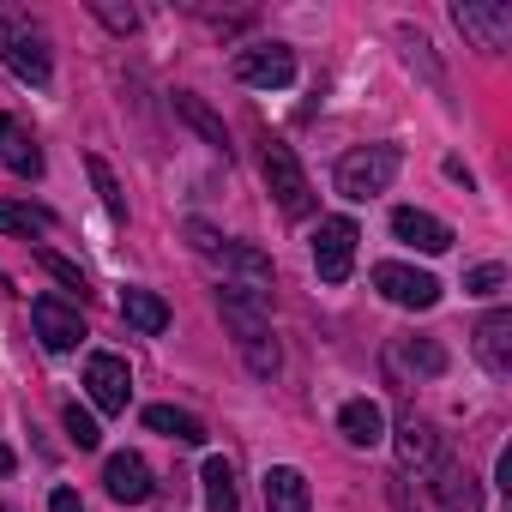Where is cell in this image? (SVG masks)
<instances>
[{
  "mask_svg": "<svg viewBox=\"0 0 512 512\" xmlns=\"http://www.w3.org/2000/svg\"><path fill=\"white\" fill-rule=\"evenodd\" d=\"M392 235L416 253H446L452 247V223H440L434 211H416V205H398L392 211Z\"/></svg>",
  "mask_w": 512,
  "mask_h": 512,
  "instance_id": "12",
  "label": "cell"
},
{
  "mask_svg": "<svg viewBox=\"0 0 512 512\" xmlns=\"http://www.w3.org/2000/svg\"><path fill=\"white\" fill-rule=\"evenodd\" d=\"M175 115H181V121H187V127H193V133H199L211 151H223V157H229V133H223V121L205 109V97H193V91H175Z\"/></svg>",
  "mask_w": 512,
  "mask_h": 512,
  "instance_id": "22",
  "label": "cell"
},
{
  "mask_svg": "<svg viewBox=\"0 0 512 512\" xmlns=\"http://www.w3.org/2000/svg\"><path fill=\"white\" fill-rule=\"evenodd\" d=\"M476 356H482V368H488L494 380L512 374V314H506V308L482 314V326H476Z\"/></svg>",
  "mask_w": 512,
  "mask_h": 512,
  "instance_id": "16",
  "label": "cell"
},
{
  "mask_svg": "<svg viewBox=\"0 0 512 512\" xmlns=\"http://www.w3.org/2000/svg\"><path fill=\"white\" fill-rule=\"evenodd\" d=\"M217 314H223V326H229L247 374L253 380H272L278 374V338H272V320H266V296H253L241 284H223L217 290Z\"/></svg>",
  "mask_w": 512,
  "mask_h": 512,
  "instance_id": "1",
  "label": "cell"
},
{
  "mask_svg": "<svg viewBox=\"0 0 512 512\" xmlns=\"http://www.w3.org/2000/svg\"><path fill=\"white\" fill-rule=\"evenodd\" d=\"M314 494H308V476L296 464H272L266 470V512H308Z\"/></svg>",
  "mask_w": 512,
  "mask_h": 512,
  "instance_id": "18",
  "label": "cell"
},
{
  "mask_svg": "<svg viewBox=\"0 0 512 512\" xmlns=\"http://www.w3.org/2000/svg\"><path fill=\"white\" fill-rule=\"evenodd\" d=\"M464 290H470V296H494V290H506V266H476V272H464Z\"/></svg>",
  "mask_w": 512,
  "mask_h": 512,
  "instance_id": "31",
  "label": "cell"
},
{
  "mask_svg": "<svg viewBox=\"0 0 512 512\" xmlns=\"http://www.w3.org/2000/svg\"><path fill=\"white\" fill-rule=\"evenodd\" d=\"M0 61L7 73H19L25 85H49V37L13 13H0Z\"/></svg>",
  "mask_w": 512,
  "mask_h": 512,
  "instance_id": "5",
  "label": "cell"
},
{
  "mask_svg": "<svg viewBox=\"0 0 512 512\" xmlns=\"http://www.w3.org/2000/svg\"><path fill=\"white\" fill-rule=\"evenodd\" d=\"M181 235H187V247L199 253V260H211V266H223L229 278H241V290H253V296H266L272 290V260L260 247H247V241H229V235H217L211 223H181Z\"/></svg>",
  "mask_w": 512,
  "mask_h": 512,
  "instance_id": "2",
  "label": "cell"
},
{
  "mask_svg": "<svg viewBox=\"0 0 512 512\" xmlns=\"http://www.w3.org/2000/svg\"><path fill=\"white\" fill-rule=\"evenodd\" d=\"M374 290H380L386 302H398V308H416V314L440 302V278H434V272H416V266H398V260L374 266Z\"/></svg>",
  "mask_w": 512,
  "mask_h": 512,
  "instance_id": "9",
  "label": "cell"
},
{
  "mask_svg": "<svg viewBox=\"0 0 512 512\" xmlns=\"http://www.w3.org/2000/svg\"><path fill=\"white\" fill-rule=\"evenodd\" d=\"M49 229V211H31V205H7L0 199V235H37Z\"/></svg>",
  "mask_w": 512,
  "mask_h": 512,
  "instance_id": "27",
  "label": "cell"
},
{
  "mask_svg": "<svg viewBox=\"0 0 512 512\" xmlns=\"http://www.w3.org/2000/svg\"><path fill=\"white\" fill-rule=\"evenodd\" d=\"M440 458H446L440 434H434L422 416H404V422H398V464H404V470H416V476H434V470H440Z\"/></svg>",
  "mask_w": 512,
  "mask_h": 512,
  "instance_id": "13",
  "label": "cell"
},
{
  "mask_svg": "<svg viewBox=\"0 0 512 512\" xmlns=\"http://www.w3.org/2000/svg\"><path fill=\"white\" fill-rule=\"evenodd\" d=\"M85 169H91V181H97V193H103V211L121 223V217H127V199H121V181H115V169H109L103 157H85Z\"/></svg>",
  "mask_w": 512,
  "mask_h": 512,
  "instance_id": "26",
  "label": "cell"
},
{
  "mask_svg": "<svg viewBox=\"0 0 512 512\" xmlns=\"http://www.w3.org/2000/svg\"><path fill=\"white\" fill-rule=\"evenodd\" d=\"M235 79L241 85H260V91H284L296 79V55L284 43H253V49H235Z\"/></svg>",
  "mask_w": 512,
  "mask_h": 512,
  "instance_id": "8",
  "label": "cell"
},
{
  "mask_svg": "<svg viewBox=\"0 0 512 512\" xmlns=\"http://www.w3.org/2000/svg\"><path fill=\"white\" fill-rule=\"evenodd\" d=\"M121 320H127L133 332L157 338V332H169V302L151 296V290H127V296H121Z\"/></svg>",
  "mask_w": 512,
  "mask_h": 512,
  "instance_id": "20",
  "label": "cell"
},
{
  "mask_svg": "<svg viewBox=\"0 0 512 512\" xmlns=\"http://www.w3.org/2000/svg\"><path fill=\"white\" fill-rule=\"evenodd\" d=\"M103 488H109V500L139 506V500H151V464H145L139 452H115V458L103 464Z\"/></svg>",
  "mask_w": 512,
  "mask_h": 512,
  "instance_id": "14",
  "label": "cell"
},
{
  "mask_svg": "<svg viewBox=\"0 0 512 512\" xmlns=\"http://www.w3.org/2000/svg\"><path fill=\"white\" fill-rule=\"evenodd\" d=\"M37 266H43V272H49L61 290H79V296H85V272L67 260V253H55V247H37Z\"/></svg>",
  "mask_w": 512,
  "mask_h": 512,
  "instance_id": "28",
  "label": "cell"
},
{
  "mask_svg": "<svg viewBox=\"0 0 512 512\" xmlns=\"http://www.w3.org/2000/svg\"><path fill=\"white\" fill-rule=\"evenodd\" d=\"M452 25H458L476 49H488V55H500V49L512 43V7H506V0H458V7H452Z\"/></svg>",
  "mask_w": 512,
  "mask_h": 512,
  "instance_id": "6",
  "label": "cell"
},
{
  "mask_svg": "<svg viewBox=\"0 0 512 512\" xmlns=\"http://www.w3.org/2000/svg\"><path fill=\"white\" fill-rule=\"evenodd\" d=\"M386 362H392V368H398V362H410L416 374L440 380V374H446V344H434V338H404V344H392V350H386Z\"/></svg>",
  "mask_w": 512,
  "mask_h": 512,
  "instance_id": "24",
  "label": "cell"
},
{
  "mask_svg": "<svg viewBox=\"0 0 512 512\" xmlns=\"http://www.w3.org/2000/svg\"><path fill=\"white\" fill-rule=\"evenodd\" d=\"M0 476H13V452L7 446H0Z\"/></svg>",
  "mask_w": 512,
  "mask_h": 512,
  "instance_id": "33",
  "label": "cell"
},
{
  "mask_svg": "<svg viewBox=\"0 0 512 512\" xmlns=\"http://www.w3.org/2000/svg\"><path fill=\"white\" fill-rule=\"evenodd\" d=\"M145 428H151V434H169V440H181V446H205V422H199L193 410H175V404H151V410H145Z\"/></svg>",
  "mask_w": 512,
  "mask_h": 512,
  "instance_id": "21",
  "label": "cell"
},
{
  "mask_svg": "<svg viewBox=\"0 0 512 512\" xmlns=\"http://www.w3.org/2000/svg\"><path fill=\"white\" fill-rule=\"evenodd\" d=\"M91 13H97L115 37H133V31H139V13H133V7H115V0H91Z\"/></svg>",
  "mask_w": 512,
  "mask_h": 512,
  "instance_id": "30",
  "label": "cell"
},
{
  "mask_svg": "<svg viewBox=\"0 0 512 512\" xmlns=\"http://www.w3.org/2000/svg\"><path fill=\"white\" fill-rule=\"evenodd\" d=\"M49 512H85V500H79L73 488H55V494H49Z\"/></svg>",
  "mask_w": 512,
  "mask_h": 512,
  "instance_id": "32",
  "label": "cell"
},
{
  "mask_svg": "<svg viewBox=\"0 0 512 512\" xmlns=\"http://www.w3.org/2000/svg\"><path fill=\"white\" fill-rule=\"evenodd\" d=\"M61 422H67V434H73V446H79V452H91V446L103 440L97 416H91V410H79V404H67V416H61Z\"/></svg>",
  "mask_w": 512,
  "mask_h": 512,
  "instance_id": "29",
  "label": "cell"
},
{
  "mask_svg": "<svg viewBox=\"0 0 512 512\" xmlns=\"http://www.w3.org/2000/svg\"><path fill=\"white\" fill-rule=\"evenodd\" d=\"M0 163L13 175H25V181L43 175V151H37V139H31V127L19 115H0Z\"/></svg>",
  "mask_w": 512,
  "mask_h": 512,
  "instance_id": "17",
  "label": "cell"
},
{
  "mask_svg": "<svg viewBox=\"0 0 512 512\" xmlns=\"http://www.w3.org/2000/svg\"><path fill=\"white\" fill-rule=\"evenodd\" d=\"M85 392H91V404H97L103 416H121L127 398H133V374H127V362L109 356V350H97V356L85 362Z\"/></svg>",
  "mask_w": 512,
  "mask_h": 512,
  "instance_id": "11",
  "label": "cell"
},
{
  "mask_svg": "<svg viewBox=\"0 0 512 512\" xmlns=\"http://www.w3.org/2000/svg\"><path fill=\"white\" fill-rule=\"evenodd\" d=\"M428 488H434V506H440V512H482L476 476H470L464 464H452V458H440V470L428 476Z\"/></svg>",
  "mask_w": 512,
  "mask_h": 512,
  "instance_id": "15",
  "label": "cell"
},
{
  "mask_svg": "<svg viewBox=\"0 0 512 512\" xmlns=\"http://www.w3.org/2000/svg\"><path fill=\"white\" fill-rule=\"evenodd\" d=\"M260 169H266V187H272V199H278V211H284L290 223L314 217V181H308V169L296 163V151H290L284 139H266Z\"/></svg>",
  "mask_w": 512,
  "mask_h": 512,
  "instance_id": "4",
  "label": "cell"
},
{
  "mask_svg": "<svg viewBox=\"0 0 512 512\" xmlns=\"http://www.w3.org/2000/svg\"><path fill=\"white\" fill-rule=\"evenodd\" d=\"M404 169V151L398 145H356V151H344L338 157V169H332V181H338V193L344 199H374V193H386L392 187V175Z\"/></svg>",
  "mask_w": 512,
  "mask_h": 512,
  "instance_id": "3",
  "label": "cell"
},
{
  "mask_svg": "<svg viewBox=\"0 0 512 512\" xmlns=\"http://www.w3.org/2000/svg\"><path fill=\"white\" fill-rule=\"evenodd\" d=\"M199 482H205V512H235L241 506V488H235V464L229 458H205Z\"/></svg>",
  "mask_w": 512,
  "mask_h": 512,
  "instance_id": "23",
  "label": "cell"
},
{
  "mask_svg": "<svg viewBox=\"0 0 512 512\" xmlns=\"http://www.w3.org/2000/svg\"><path fill=\"white\" fill-rule=\"evenodd\" d=\"M31 326H37L43 350H55V356H67V350L85 344V314L67 308V302H55V296H37L31 302Z\"/></svg>",
  "mask_w": 512,
  "mask_h": 512,
  "instance_id": "10",
  "label": "cell"
},
{
  "mask_svg": "<svg viewBox=\"0 0 512 512\" xmlns=\"http://www.w3.org/2000/svg\"><path fill=\"white\" fill-rule=\"evenodd\" d=\"M356 241H362V229L350 217H326L320 223V235H314V272L326 284H344L356 272Z\"/></svg>",
  "mask_w": 512,
  "mask_h": 512,
  "instance_id": "7",
  "label": "cell"
},
{
  "mask_svg": "<svg viewBox=\"0 0 512 512\" xmlns=\"http://www.w3.org/2000/svg\"><path fill=\"white\" fill-rule=\"evenodd\" d=\"M338 428H344L350 446H380V440H386V410H380L374 398H350V404L338 410Z\"/></svg>",
  "mask_w": 512,
  "mask_h": 512,
  "instance_id": "19",
  "label": "cell"
},
{
  "mask_svg": "<svg viewBox=\"0 0 512 512\" xmlns=\"http://www.w3.org/2000/svg\"><path fill=\"white\" fill-rule=\"evenodd\" d=\"M398 49H404V61L434 85V91H446V73H440V61H434V49H428V37L422 31H410V25H398Z\"/></svg>",
  "mask_w": 512,
  "mask_h": 512,
  "instance_id": "25",
  "label": "cell"
}]
</instances>
